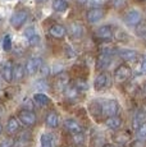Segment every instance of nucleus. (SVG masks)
<instances>
[{"label": "nucleus", "instance_id": "nucleus-1", "mask_svg": "<svg viewBox=\"0 0 146 147\" xmlns=\"http://www.w3.org/2000/svg\"><path fill=\"white\" fill-rule=\"evenodd\" d=\"M120 106L118 104L117 100H105L101 101V113L103 115H105L106 118L110 117H117V114L119 113Z\"/></svg>", "mask_w": 146, "mask_h": 147}, {"label": "nucleus", "instance_id": "nucleus-2", "mask_svg": "<svg viewBox=\"0 0 146 147\" xmlns=\"http://www.w3.org/2000/svg\"><path fill=\"white\" fill-rule=\"evenodd\" d=\"M27 18H28V10L18 9L10 17V24H12V27H14L16 30H19V28L26 23Z\"/></svg>", "mask_w": 146, "mask_h": 147}, {"label": "nucleus", "instance_id": "nucleus-3", "mask_svg": "<svg viewBox=\"0 0 146 147\" xmlns=\"http://www.w3.org/2000/svg\"><path fill=\"white\" fill-rule=\"evenodd\" d=\"M18 120L26 127H33L36 124V121H37V117L31 110L23 109L18 113Z\"/></svg>", "mask_w": 146, "mask_h": 147}, {"label": "nucleus", "instance_id": "nucleus-4", "mask_svg": "<svg viewBox=\"0 0 146 147\" xmlns=\"http://www.w3.org/2000/svg\"><path fill=\"white\" fill-rule=\"evenodd\" d=\"M132 72L131 68L126 64H120L119 67H117V69L114 70V80L117 83H123L131 77Z\"/></svg>", "mask_w": 146, "mask_h": 147}, {"label": "nucleus", "instance_id": "nucleus-5", "mask_svg": "<svg viewBox=\"0 0 146 147\" xmlns=\"http://www.w3.org/2000/svg\"><path fill=\"white\" fill-rule=\"evenodd\" d=\"M41 65H43V60L40 58H31L27 60L24 69L28 76H33L41 69Z\"/></svg>", "mask_w": 146, "mask_h": 147}, {"label": "nucleus", "instance_id": "nucleus-6", "mask_svg": "<svg viewBox=\"0 0 146 147\" xmlns=\"http://www.w3.org/2000/svg\"><path fill=\"white\" fill-rule=\"evenodd\" d=\"M112 64V54L106 50H104L101 54H99L96 59V69L97 70H104L106 69Z\"/></svg>", "mask_w": 146, "mask_h": 147}, {"label": "nucleus", "instance_id": "nucleus-7", "mask_svg": "<svg viewBox=\"0 0 146 147\" xmlns=\"http://www.w3.org/2000/svg\"><path fill=\"white\" fill-rule=\"evenodd\" d=\"M83 31H85V27H83V24L81 23V22H78V21L72 22V23L69 24V27H68L69 36H71L72 38H74V40L82 37Z\"/></svg>", "mask_w": 146, "mask_h": 147}, {"label": "nucleus", "instance_id": "nucleus-8", "mask_svg": "<svg viewBox=\"0 0 146 147\" xmlns=\"http://www.w3.org/2000/svg\"><path fill=\"white\" fill-rule=\"evenodd\" d=\"M108 86H109V74L105 72H100V74H97L94 81V88L96 91H101Z\"/></svg>", "mask_w": 146, "mask_h": 147}, {"label": "nucleus", "instance_id": "nucleus-9", "mask_svg": "<svg viewBox=\"0 0 146 147\" xmlns=\"http://www.w3.org/2000/svg\"><path fill=\"white\" fill-rule=\"evenodd\" d=\"M13 69H14V65L10 60H7L4 64L1 65V77L4 78L5 82L10 83L13 81Z\"/></svg>", "mask_w": 146, "mask_h": 147}, {"label": "nucleus", "instance_id": "nucleus-10", "mask_svg": "<svg viewBox=\"0 0 146 147\" xmlns=\"http://www.w3.org/2000/svg\"><path fill=\"white\" fill-rule=\"evenodd\" d=\"M104 16H105V12L101 8H92L86 14V18H87L90 23H96V22H99L100 19L104 18Z\"/></svg>", "mask_w": 146, "mask_h": 147}, {"label": "nucleus", "instance_id": "nucleus-11", "mask_svg": "<svg viewBox=\"0 0 146 147\" xmlns=\"http://www.w3.org/2000/svg\"><path fill=\"white\" fill-rule=\"evenodd\" d=\"M95 36L97 38H100V40H105V41L112 40L113 38V28L110 26H101L96 30Z\"/></svg>", "mask_w": 146, "mask_h": 147}, {"label": "nucleus", "instance_id": "nucleus-12", "mask_svg": "<svg viewBox=\"0 0 146 147\" xmlns=\"http://www.w3.org/2000/svg\"><path fill=\"white\" fill-rule=\"evenodd\" d=\"M69 84V77L67 73H60L55 77V81H54V86L58 91H64V90L68 87Z\"/></svg>", "mask_w": 146, "mask_h": 147}, {"label": "nucleus", "instance_id": "nucleus-13", "mask_svg": "<svg viewBox=\"0 0 146 147\" xmlns=\"http://www.w3.org/2000/svg\"><path fill=\"white\" fill-rule=\"evenodd\" d=\"M145 123H146V111L144 109L137 110L133 117V120H132V128H133L135 131H137V129Z\"/></svg>", "mask_w": 146, "mask_h": 147}, {"label": "nucleus", "instance_id": "nucleus-14", "mask_svg": "<svg viewBox=\"0 0 146 147\" xmlns=\"http://www.w3.org/2000/svg\"><path fill=\"white\" fill-rule=\"evenodd\" d=\"M64 128L72 134H78V133H82V127L81 124L78 123L77 120L74 119H67L64 120Z\"/></svg>", "mask_w": 146, "mask_h": 147}, {"label": "nucleus", "instance_id": "nucleus-15", "mask_svg": "<svg viewBox=\"0 0 146 147\" xmlns=\"http://www.w3.org/2000/svg\"><path fill=\"white\" fill-rule=\"evenodd\" d=\"M66 33H67V28L63 24L55 23L49 28V35L54 38H63L66 36Z\"/></svg>", "mask_w": 146, "mask_h": 147}, {"label": "nucleus", "instance_id": "nucleus-16", "mask_svg": "<svg viewBox=\"0 0 146 147\" xmlns=\"http://www.w3.org/2000/svg\"><path fill=\"white\" fill-rule=\"evenodd\" d=\"M124 21L128 26H137L141 22V14L137 12V10H130L124 16Z\"/></svg>", "mask_w": 146, "mask_h": 147}, {"label": "nucleus", "instance_id": "nucleus-17", "mask_svg": "<svg viewBox=\"0 0 146 147\" xmlns=\"http://www.w3.org/2000/svg\"><path fill=\"white\" fill-rule=\"evenodd\" d=\"M31 142V133L28 131H24L17 136L14 140V147H26Z\"/></svg>", "mask_w": 146, "mask_h": 147}, {"label": "nucleus", "instance_id": "nucleus-18", "mask_svg": "<svg viewBox=\"0 0 146 147\" xmlns=\"http://www.w3.org/2000/svg\"><path fill=\"white\" fill-rule=\"evenodd\" d=\"M118 55L126 61H136L139 59L140 54L136 51V50H132V49H124V50H120L118 53Z\"/></svg>", "mask_w": 146, "mask_h": 147}, {"label": "nucleus", "instance_id": "nucleus-19", "mask_svg": "<svg viewBox=\"0 0 146 147\" xmlns=\"http://www.w3.org/2000/svg\"><path fill=\"white\" fill-rule=\"evenodd\" d=\"M19 131V120L16 117H10L7 123V132L8 134H16Z\"/></svg>", "mask_w": 146, "mask_h": 147}, {"label": "nucleus", "instance_id": "nucleus-20", "mask_svg": "<svg viewBox=\"0 0 146 147\" xmlns=\"http://www.w3.org/2000/svg\"><path fill=\"white\" fill-rule=\"evenodd\" d=\"M45 121L49 128H57L59 125V115L55 111H50L45 118Z\"/></svg>", "mask_w": 146, "mask_h": 147}, {"label": "nucleus", "instance_id": "nucleus-21", "mask_svg": "<svg viewBox=\"0 0 146 147\" xmlns=\"http://www.w3.org/2000/svg\"><path fill=\"white\" fill-rule=\"evenodd\" d=\"M24 73H26V69L22 64H16L14 69H13V80L16 82H21L24 78Z\"/></svg>", "mask_w": 146, "mask_h": 147}, {"label": "nucleus", "instance_id": "nucleus-22", "mask_svg": "<svg viewBox=\"0 0 146 147\" xmlns=\"http://www.w3.org/2000/svg\"><path fill=\"white\" fill-rule=\"evenodd\" d=\"M105 124H106V127L110 129H118L122 125V118H119L118 115L117 117H110L105 120Z\"/></svg>", "mask_w": 146, "mask_h": 147}, {"label": "nucleus", "instance_id": "nucleus-23", "mask_svg": "<svg viewBox=\"0 0 146 147\" xmlns=\"http://www.w3.org/2000/svg\"><path fill=\"white\" fill-rule=\"evenodd\" d=\"M130 140H131V136L128 132H118L114 136V141H116L118 145H126Z\"/></svg>", "mask_w": 146, "mask_h": 147}, {"label": "nucleus", "instance_id": "nucleus-24", "mask_svg": "<svg viewBox=\"0 0 146 147\" xmlns=\"http://www.w3.org/2000/svg\"><path fill=\"white\" fill-rule=\"evenodd\" d=\"M89 110L94 117L103 115V113H101V101H92L89 106Z\"/></svg>", "mask_w": 146, "mask_h": 147}, {"label": "nucleus", "instance_id": "nucleus-25", "mask_svg": "<svg viewBox=\"0 0 146 147\" xmlns=\"http://www.w3.org/2000/svg\"><path fill=\"white\" fill-rule=\"evenodd\" d=\"M33 101H35L39 106H46L50 104V98L45 94H36L33 96Z\"/></svg>", "mask_w": 146, "mask_h": 147}, {"label": "nucleus", "instance_id": "nucleus-26", "mask_svg": "<svg viewBox=\"0 0 146 147\" xmlns=\"http://www.w3.org/2000/svg\"><path fill=\"white\" fill-rule=\"evenodd\" d=\"M53 9L55 12H66L68 9V3L66 0H54L53 1Z\"/></svg>", "mask_w": 146, "mask_h": 147}, {"label": "nucleus", "instance_id": "nucleus-27", "mask_svg": "<svg viewBox=\"0 0 146 147\" xmlns=\"http://www.w3.org/2000/svg\"><path fill=\"white\" fill-rule=\"evenodd\" d=\"M64 94H66L67 98H69V100H74V98L78 97L80 91L77 90V87L76 86H68L66 90H64Z\"/></svg>", "mask_w": 146, "mask_h": 147}, {"label": "nucleus", "instance_id": "nucleus-28", "mask_svg": "<svg viewBox=\"0 0 146 147\" xmlns=\"http://www.w3.org/2000/svg\"><path fill=\"white\" fill-rule=\"evenodd\" d=\"M41 147H53V137L50 133H43L40 138Z\"/></svg>", "mask_w": 146, "mask_h": 147}, {"label": "nucleus", "instance_id": "nucleus-29", "mask_svg": "<svg viewBox=\"0 0 146 147\" xmlns=\"http://www.w3.org/2000/svg\"><path fill=\"white\" fill-rule=\"evenodd\" d=\"M136 35L141 38H145L146 40V21L140 22L136 26Z\"/></svg>", "mask_w": 146, "mask_h": 147}, {"label": "nucleus", "instance_id": "nucleus-30", "mask_svg": "<svg viewBox=\"0 0 146 147\" xmlns=\"http://www.w3.org/2000/svg\"><path fill=\"white\" fill-rule=\"evenodd\" d=\"M136 137H137V140H140V141L146 140V123L142 124V125L136 131Z\"/></svg>", "mask_w": 146, "mask_h": 147}, {"label": "nucleus", "instance_id": "nucleus-31", "mask_svg": "<svg viewBox=\"0 0 146 147\" xmlns=\"http://www.w3.org/2000/svg\"><path fill=\"white\" fill-rule=\"evenodd\" d=\"M3 49L4 51H10L12 49V38H10V35H5L4 36V40H3Z\"/></svg>", "mask_w": 146, "mask_h": 147}, {"label": "nucleus", "instance_id": "nucleus-32", "mask_svg": "<svg viewBox=\"0 0 146 147\" xmlns=\"http://www.w3.org/2000/svg\"><path fill=\"white\" fill-rule=\"evenodd\" d=\"M13 146H14V140L10 137H7L3 141H0V147H13Z\"/></svg>", "mask_w": 146, "mask_h": 147}, {"label": "nucleus", "instance_id": "nucleus-33", "mask_svg": "<svg viewBox=\"0 0 146 147\" xmlns=\"http://www.w3.org/2000/svg\"><path fill=\"white\" fill-rule=\"evenodd\" d=\"M28 44L31 45V46H37L39 44H40V36L39 35H32L28 37Z\"/></svg>", "mask_w": 146, "mask_h": 147}, {"label": "nucleus", "instance_id": "nucleus-34", "mask_svg": "<svg viewBox=\"0 0 146 147\" xmlns=\"http://www.w3.org/2000/svg\"><path fill=\"white\" fill-rule=\"evenodd\" d=\"M73 141H74L76 145H82L83 141H85V136H83V133L73 134Z\"/></svg>", "mask_w": 146, "mask_h": 147}, {"label": "nucleus", "instance_id": "nucleus-35", "mask_svg": "<svg viewBox=\"0 0 146 147\" xmlns=\"http://www.w3.org/2000/svg\"><path fill=\"white\" fill-rule=\"evenodd\" d=\"M112 3H113V7L117 8V9H119V8L126 5V0H112Z\"/></svg>", "mask_w": 146, "mask_h": 147}, {"label": "nucleus", "instance_id": "nucleus-36", "mask_svg": "<svg viewBox=\"0 0 146 147\" xmlns=\"http://www.w3.org/2000/svg\"><path fill=\"white\" fill-rule=\"evenodd\" d=\"M141 73H144V74H146V59H144L141 63Z\"/></svg>", "mask_w": 146, "mask_h": 147}, {"label": "nucleus", "instance_id": "nucleus-37", "mask_svg": "<svg viewBox=\"0 0 146 147\" xmlns=\"http://www.w3.org/2000/svg\"><path fill=\"white\" fill-rule=\"evenodd\" d=\"M89 0H77V3H80V4H86Z\"/></svg>", "mask_w": 146, "mask_h": 147}, {"label": "nucleus", "instance_id": "nucleus-38", "mask_svg": "<svg viewBox=\"0 0 146 147\" xmlns=\"http://www.w3.org/2000/svg\"><path fill=\"white\" fill-rule=\"evenodd\" d=\"M47 0H36V3H39V4H43V3H46Z\"/></svg>", "mask_w": 146, "mask_h": 147}, {"label": "nucleus", "instance_id": "nucleus-39", "mask_svg": "<svg viewBox=\"0 0 146 147\" xmlns=\"http://www.w3.org/2000/svg\"><path fill=\"white\" fill-rule=\"evenodd\" d=\"M104 147H117V146H114V145H110V143H108V145H104Z\"/></svg>", "mask_w": 146, "mask_h": 147}, {"label": "nucleus", "instance_id": "nucleus-40", "mask_svg": "<svg viewBox=\"0 0 146 147\" xmlns=\"http://www.w3.org/2000/svg\"><path fill=\"white\" fill-rule=\"evenodd\" d=\"M1 132H3V124H1V121H0V134H1Z\"/></svg>", "mask_w": 146, "mask_h": 147}, {"label": "nucleus", "instance_id": "nucleus-41", "mask_svg": "<svg viewBox=\"0 0 146 147\" xmlns=\"http://www.w3.org/2000/svg\"><path fill=\"white\" fill-rule=\"evenodd\" d=\"M137 1H145V0H137Z\"/></svg>", "mask_w": 146, "mask_h": 147}, {"label": "nucleus", "instance_id": "nucleus-42", "mask_svg": "<svg viewBox=\"0 0 146 147\" xmlns=\"http://www.w3.org/2000/svg\"><path fill=\"white\" fill-rule=\"evenodd\" d=\"M145 90H146V83H145Z\"/></svg>", "mask_w": 146, "mask_h": 147}]
</instances>
